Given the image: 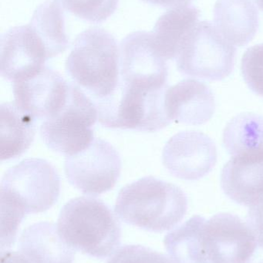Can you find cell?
<instances>
[{
  "mask_svg": "<svg viewBox=\"0 0 263 263\" xmlns=\"http://www.w3.org/2000/svg\"><path fill=\"white\" fill-rule=\"evenodd\" d=\"M34 118L16 104H1V161L13 159L25 153L34 139Z\"/></svg>",
  "mask_w": 263,
  "mask_h": 263,
  "instance_id": "cell-20",
  "label": "cell"
},
{
  "mask_svg": "<svg viewBox=\"0 0 263 263\" xmlns=\"http://www.w3.org/2000/svg\"><path fill=\"white\" fill-rule=\"evenodd\" d=\"M200 12L192 6L171 9L157 21L154 41L160 54L166 60L176 58L186 36L198 24Z\"/></svg>",
  "mask_w": 263,
  "mask_h": 263,
  "instance_id": "cell-19",
  "label": "cell"
},
{
  "mask_svg": "<svg viewBox=\"0 0 263 263\" xmlns=\"http://www.w3.org/2000/svg\"><path fill=\"white\" fill-rule=\"evenodd\" d=\"M236 49L209 21L198 23L177 55L178 71L208 81H221L233 70Z\"/></svg>",
  "mask_w": 263,
  "mask_h": 263,
  "instance_id": "cell-8",
  "label": "cell"
},
{
  "mask_svg": "<svg viewBox=\"0 0 263 263\" xmlns=\"http://www.w3.org/2000/svg\"><path fill=\"white\" fill-rule=\"evenodd\" d=\"M187 209V196L179 187L152 176L124 186L115 207L124 222L153 232L173 229Z\"/></svg>",
  "mask_w": 263,
  "mask_h": 263,
  "instance_id": "cell-2",
  "label": "cell"
},
{
  "mask_svg": "<svg viewBox=\"0 0 263 263\" xmlns=\"http://www.w3.org/2000/svg\"><path fill=\"white\" fill-rule=\"evenodd\" d=\"M68 44L33 14L27 25L13 27L1 36V75L14 82L33 74L46 67V61L65 51Z\"/></svg>",
  "mask_w": 263,
  "mask_h": 263,
  "instance_id": "cell-6",
  "label": "cell"
},
{
  "mask_svg": "<svg viewBox=\"0 0 263 263\" xmlns=\"http://www.w3.org/2000/svg\"><path fill=\"white\" fill-rule=\"evenodd\" d=\"M64 171L69 182L82 193L101 195L111 190L118 182L121 158L110 143L95 138L85 150L66 157Z\"/></svg>",
  "mask_w": 263,
  "mask_h": 263,
  "instance_id": "cell-10",
  "label": "cell"
},
{
  "mask_svg": "<svg viewBox=\"0 0 263 263\" xmlns=\"http://www.w3.org/2000/svg\"><path fill=\"white\" fill-rule=\"evenodd\" d=\"M1 263H31L22 253L1 251Z\"/></svg>",
  "mask_w": 263,
  "mask_h": 263,
  "instance_id": "cell-25",
  "label": "cell"
},
{
  "mask_svg": "<svg viewBox=\"0 0 263 263\" xmlns=\"http://www.w3.org/2000/svg\"><path fill=\"white\" fill-rule=\"evenodd\" d=\"M107 263H173L164 254L139 245H126L115 252Z\"/></svg>",
  "mask_w": 263,
  "mask_h": 263,
  "instance_id": "cell-23",
  "label": "cell"
},
{
  "mask_svg": "<svg viewBox=\"0 0 263 263\" xmlns=\"http://www.w3.org/2000/svg\"><path fill=\"white\" fill-rule=\"evenodd\" d=\"M58 230L68 246L95 258H107L121 243V224L104 201L91 197L69 201L61 209Z\"/></svg>",
  "mask_w": 263,
  "mask_h": 263,
  "instance_id": "cell-3",
  "label": "cell"
},
{
  "mask_svg": "<svg viewBox=\"0 0 263 263\" xmlns=\"http://www.w3.org/2000/svg\"><path fill=\"white\" fill-rule=\"evenodd\" d=\"M120 80L145 88L167 87V66L160 54L153 34L145 31L127 35L120 47Z\"/></svg>",
  "mask_w": 263,
  "mask_h": 263,
  "instance_id": "cell-11",
  "label": "cell"
},
{
  "mask_svg": "<svg viewBox=\"0 0 263 263\" xmlns=\"http://www.w3.org/2000/svg\"><path fill=\"white\" fill-rule=\"evenodd\" d=\"M66 70L93 101L108 98L120 82V51L116 40L101 28L82 32L66 61Z\"/></svg>",
  "mask_w": 263,
  "mask_h": 263,
  "instance_id": "cell-4",
  "label": "cell"
},
{
  "mask_svg": "<svg viewBox=\"0 0 263 263\" xmlns=\"http://www.w3.org/2000/svg\"><path fill=\"white\" fill-rule=\"evenodd\" d=\"M80 19L93 24L107 21L116 10L119 0H54Z\"/></svg>",
  "mask_w": 263,
  "mask_h": 263,
  "instance_id": "cell-21",
  "label": "cell"
},
{
  "mask_svg": "<svg viewBox=\"0 0 263 263\" xmlns=\"http://www.w3.org/2000/svg\"><path fill=\"white\" fill-rule=\"evenodd\" d=\"M61 193V178L46 160L30 158L9 169L0 186L1 201L23 213H40L50 209Z\"/></svg>",
  "mask_w": 263,
  "mask_h": 263,
  "instance_id": "cell-7",
  "label": "cell"
},
{
  "mask_svg": "<svg viewBox=\"0 0 263 263\" xmlns=\"http://www.w3.org/2000/svg\"><path fill=\"white\" fill-rule=\"evenodd\" d=\"M168 87L144 88L120 80L110 96L93 101L98 121L109 128L158 132L172 122L165 108V95Z\"/></svg>",
  "mask_w": 263,
  "mask_h": 263,
  "instance_id": "cell-5",
  "label": "cell"
},
{
  "mask_svg": "<svg viewBox=\"0 0 263 263\" xmlns=\"http://www.w3.org/2000/svg\"><path fill=\"white\" fill-rule=\"evenodd\" d=\"M98 120L95 102L74 83L70 82L64 108L44 121L41 136L48 148L66 157L85 150L93 141V127Z\"/></svg>",
  "mask_w": 263,
  "mask_h": 263,
  "instance_id": "cell-9",
  "label": "cell"
},
{
  "mask_svg": "<svg viewBox=\"0 0 263 263\" xmlns=\"http://www.w3.org/2000/svg\"><path fill=\"white\" fill-rule=\"evenodd\" d=\"M165 108L171 121L201 125L213 116L215 98L204 83L197 80H184L167 88Z\"/></svg>",
  "mask_w": 263,
  "mask_h": 263,
  "instance_id": "cell-15",
  "label": "cell"
},
{
  "mask_svg": "<svg viewBox=\"0 0 263 263\" xmlns=\"http://www.w3.org/2000/svg\"><path fill=\"white\" fill-rule=\"evenodd\" d=\"M223 143L231 156L221 172L223 192L241 205H258L263 201V117L237 115L226 125Z\"/></svg>",
  "mask_w": 263,
  "mask_h": 263,
  "instance_id": "cell-1",
  "label": "cell"
},
{
  "mask_svg": "<svg viewBox=\"0 0 263 263\" xmlns=\"http://www.w3.org/2000/svg\"><path fill=\"white\" fill-rule=\"evenodd\" d=\"M243 79L251 90L263 97V44L246 50L241 59Z\"/></svg>",
  "mask_w": 263,
  "mask_h": 263,
  "instance_id": "cell-22",
  "label": "cell"
},
{
  "mask_svg": "<svg viewBox=\"0 0 263 263\" xmlns=\"http://www.w3.org/2000/svg\"><path fill=\"white\" fill-rule=\"evenodd\" d=\"M205 218L194 215L169 232L164 247L173 263H221L204 232Z\"/></svg>",
  "mask_w": 263,
  "mask_h": 263,
  "instance_id": "cell-16",
  "label": "cell"
},
{
  "mask_svg": "<svg viewBox=\"0 0 263 263\" xmlns=\"http://www.w3.org/2000/svg\"><path fill=\"white\" fill-rule=\"evenodd\" d=\"M69 90L70 82L47 67L13 82L15 104L35 120L58 115L67 104Z\"/></svg>",
  "mask_w": 263,
  "mask_h": 263,
  "instance_id": "cell-12",
  "label": "cell"
},
{
  "mask_svg": "<svg viewBox=\"0 0 263 263\" xmlns=\"http://www.w3.org/2000/svg\"><path fill=\"white\" fill-rule=\"evenodd\" d=\"M20 250L31 263H73L75 252L53 223L29 226L20 238Z\"/></svg>",
  "mask_w": 263,
  "mask_h": 263,
  "instance_id": "cell-18",
  "label": "cell"
},
{
  "mask_svg": "<svg viewBox=\"0 0 263 263\" xmlns=\"http://www.w3.org/2000/svg\"><path fill=\"white\" fill-rule=\"evenodd\" d=\"M249 213L260 219L263 220V201L260 203L258 205L253 206L249 208Z\"/></svg>",
  "mask_w": 263,
  "mask_h": 263,
  "instance_id": "cell-26",
  "label": "cell"
},
{
  "mask_svg": "<svg viewBox=\"0 0 263 263\" xmlns=\"http://www.w3.org/2000/svg\"><path fill=\"white\" fill-rule=\"evenodd\" d=\"M152 5L158 6L164 8H178L190 5L193 0H141Z\"/></svg>",
  "mask_w": 263,
  "mask_h": 263,
  "instance_id": "cell-24",
  "label": "cell"
},
{
  "mask_svg": "<svg viewBox=\"0 0 263 263\" xmlns=\"http://www.w3.org/2000/svg\"><path fill=\"white\" fill-rule=\"evenodd\" d=\"M162 161L174 176L195 181L207 175L215 167L217 149L213 141L202 132H180L164 146Z\"/></svg>",
  "mask_w": 263,
  "mask_h": 263,
  "instance_id": "cell-13",
  "label": "cell"
},
{
  "mask_svg": "<svg viewBox=\"0 0 263 263\" xmlns=\"http://www.w3.org/2000/svg\"><path fill=\"white\" fill-rule=\"evenodd\" d=\"M255 2H256L257 5L258 6L260 10L263 11V0H255Z\"/></svg>",
  "mask_w": 263,
  "mask_h": 263,
  "instance_id": "cell-27",
  "label": "cell"
},
{
  "mask_svg": "<svg viewBox=\"0 0 263 263\" xmlns=\"http://www.w3.org/2000/svg\"><path fill=\"white\" fill-rule=\"evenodd\" d=\"M204 229L221 263H248L252 258L255 235L239 217L216 214L205 220Z\"/></svg>",
  "mask_w": 263,
  "mask_h": 263,
  "instance_id": "cell-14",
  "label": "cell"
},
{
  "mask_svg": "<svg viewBox=\"0 0 263 263\" xmlns=\"http://www.w3.org/2000/svg\"><path fill=\"white\" fill-rule=\"evenodd\" d=\"M215 27L234 46L252 41L258 27V12L252 0H218L214 8Z\"/></svg>",
  "mask_w": 263,
  "mask_h": 263,
  "instance_id": "cell-17",
  "label": "cell"
}]
</instances>
